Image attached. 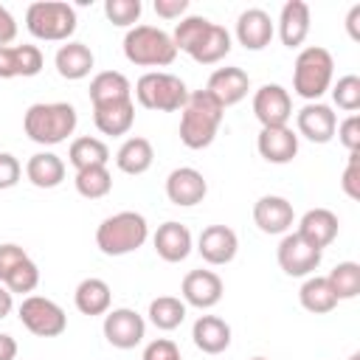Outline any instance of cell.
I'll return each instance as SVG.
<instances>
[{
  "label": "cell",
  "instance_id": "484cf974",
  "mask_svg": "<svg viewBox=\"0 0 360 360\" xmlns=\"http://www.w3.org/2000/svg\"><path fill=\"white\" fill-rule=\"evenodd\" d=\"M194 346L205 354H219L231 346V326L217 315H200L191 329Z\"/></svg>",
  "mask_w": 360,
  "mask_h": 360
},
{
  "label": "cell",
  "instance_id": "8fae6325",
  "mask_svg": "<svg viewBox=\"0 0 360 360\" xmlns=\"http://www.w3.org/2000/svg\"><path fill=\"white\" fill-rule=\"evenodd\" d=\"M253 115L262 127H287L292 115V98L281 84H262L253 96Z\"/></svg>",
  "mask_w": 360,
  "mask_h": 360
},
{
  "label": "cell",
  "instance_id": "ac0fdd59",
  "mask_svg": "<svg viewBox=\"0 0 360 360\" xmlns=\"http://www.w3.org/2000/svg\"><path fill=\"white\" fill-rule=\"evenodd\" d=\"M273 34H276V22L270 20V14L264 8H245L236 20V39L248 51L267 48Z\"/></svg>",
  "mask_w": 360,
  "mask_h": 360
},
{
  "label": "cell",
  "instance_id": "74e56055",
  "mask_svg": "<svg viewBox=\"0 0 360 360\" xmlns=\"http://www.w3.org/2000/svg\"><path fill=\"white\" fill-rule=\"evenodd\" d=\"M37 284H39V267L31 262V256L25 259V262H20L8 276H6V281H3V287L14 295V292H34L37 290Z\"/></svg>",
  "mask_w": 360,
  "mask_h": 360
},
{
  "label": "cell",
  "instance_id": "4316f807",
  "mask_svg": "<svg viewBox=\"0 0 360 360\" xmlns=\"http://www.w3.org/2000/svg\"><path fill=\"white\" fill-rule=\"evenodd\" d=\"M73 301H76V309L82 315H107L110 304H112V292H110V284L104 278L90 276V278L79 281Z\"/></svg>",
  "mask_w": 360,
  "mask_h": 360
},
{
  "label": "cell",
  "instance_id": "7402d4cb",
  "mask_svg": "<svg viewBox=\"0 0 360 360\" xmlns=\"http://www.w3.org/2000/svg\"><path fill=\"white\" fill-rule=\"evenodd\" d=\"M152 242H155L158 256H160L163 262H172V264H174V262H183V259L191 253V231H188L183 222H174V219L158 225Z\"/></svg>",
  "mask_w": 360,
  "mask_h": 360
},
{
  "label": "cell",
  "instance_id": "cb8c5ba5",
  "mask_svg": "<svg viewBox=\"0 0 360 360\" xmlns=\"http://www.w3.org/2000/svg\"><path fill=\"white\" fill-rule=\"evenodd\" d=\"M309 34V6L304 0H287L278 14V37L287 48H298Z\"/></svg>",
  "mask_w": 360,
  "mask_h": 360
},
{
  "label": "cell",
  "instance_id": "ba28073f",
  "mask_svg": "<svg viewBox=\"0 0 360 360\" xmlns=\"http://www.w3.org/2000/svg\"><path fill=\"white\" fill-rule=\"evenodd\" d=\"M20 323L37 338H59L68 329V315L56 301L45 295H28L20 304Z\"/></svg>",
  "mask_w": 360,
  "mask_h": 360
},
{
  "label": "cell",
  "instance_id": "f35d334b",
  "mask_svg": "<svg viewBox=\"0 0 360 360\" xmlns=\"http://www.w3.org/2000/svg\"><path fill=\"white\" fill-rule=\"evenodd\" d=\"M332 101L346 112H357L360 110V76L354 73L340 76L332 87Z\"/></svg>",
  "mask_w": 360,
  "mask_h": 360
},
{
  "label": "cell",
  "instance_id": "c3c4849f",
  "mask_svg": "<svg viewBox=\"0 0 360 360\" xmlns=\"http://www.w3.org/2000/svg\"><path fill=\"white\" fill-rule=\"evenodd\" d=\"M14 357H17V340L0 332V360H14Z\"/></svg>",
  "mask_w": 360,
  "mask_h": 360
},
{
  "label": "cell",
  "instance_id": "7a4b0ae2",
  "mask_svg": "<svg viewBox=\"0 0 360 360\" xmlns=\"http://www.w3.org/2000/svg\"><path fill=\"white\" fill-rule=\"evenodd\" d=\"M79 124L76 107L68 101H39L31 104L22 115V129L34 143L42 146H56L62 141H68V135H73Z\"/></svg>",
  "mask_w": 360,
  "mask_h": 360
},
{
  "label": "cell",
  "instance_id": "836d02e7",
  "mask_svg": "<svg viewBox=\"0 0 360 360\" xmlns=\"http://www.w3.org/2000/svg\"><path fill=\"white\" fill-rule=\"evenodd\" d=\"M149 321L163 329V332H172L177 329L183 321H186V301L174 298V295H158L152 304H149Z\"/></svg>",
  "mask_w": 360,
  "mask_h": 360
},
{
  "label": "cell",
  "instance_id": "4dcf8cb0",
  "mask_svg": "<svg viewBox=\"0 0 360 360\" xmlns=\"http://www.w3.org/2000/svg\"><path fill=\"white\" fill-rule=\"evenodd\" d=\"M228 51H231V34L225 31V25L211 22L208 31L202 34V39L188 51V56L194 62H200V65H214V62L225 59Z\"/></svg>",
  "mask_w": 360,
  "mask_h": 360
},
{
  "label": "cell",
  "instance_id": "f1b7e54d",
  "mask_svg": "<svg viewBox=\"0 0 360 360\" xmlns=\"http://www.w3.org/2000/svg\"><path fill=\"white\" fill-rule=\"evenodd\" d=\"M25 177L37 188H56L65 180V160L53 152H37L25 163Z\"/></svg>",
  "mask_w": 360,
  "mask_h": 360
},
{
  "label": "cell",
  "instance_id": "f907efd6",
  "mask_svg": "<svg viewBox=\"0 0 360 360\" xmlns=\"http://www.w3.org/2000/svg\"><path fill=\"white\" fill-rule=\"evenodd\" d=\"M357 20H360V6H352V11H349V20H346L352 39H360V31H357Z\"/></svg>",
  "mask_w": 360,
  "mask_h": 360
},
{
  "label": "cell",
  "instance_id": "52a82bcc",
  "mask_svg": "<svg viewBox=\"0 0 360 360\" xmlns=\"http://www.w3.org/2000/svg\"><path fill=\"white\" fill-rule=\"evenodd\" d=\"M135 98L146 110L158 112H174L183 110L188 98V87L180 76L166 73V70H149L135 82Z\"/></svg>",
  "mask_w": 360,
  "mask_h": 360
},
{
  "label": "cell",
  "instance_id": "ab89813d",
  "mask_svg": "<svg viewBox=\"0 0 360 360\" xmlns=\"http://www.w3.org/2000/svg\"><path fill=\"white\" fill-rule=\"evenodd\" d=\"M141 11V0H104V14L112 25H135Z\"/></svg>",
  "mask_w": 360,
  "mask_h": 360
},
{
  "label": "cell",
  "instance_id": "d6986e66",
  "mask_svg": "<svg viewBox=\"0 0 360 360\" xmlns=\"http://www.w3.org/2000/svg\"><path fill=\"white\" fill-rule=\"evenodd\" d=\"M42 51L37 45H3L0 48V79H28L42 70Z\"/></svg>",
  "mask_w": 360,
  "mask_h": 360
},
{
  "label": "cell",
  "instance_id": "4fadbf2b",
  "mask_svg": "<svg viewBox=\"0 0 360 360\" xmlns=\"http://www.w3.org/2000/svg\"><path fill=\"white\" fill-rule=\"evenodd\" d=\"M180 292H183V301L197 307V309H211L222 301V278L214 273V270H191L186 273L183 284H180Z\"/></svg>",
  "mask_w": 360,
  "mask_h": 360
},
{
  "label": "cell",
  "instance_id": "7c38bea8",
  "mask_svg": "<svg viewBox=\"0 0 360 360\" xmlns=\"http://www.w3.org/2000/svg\"><path fill=\"white\" fill-rule=\"evenodd\" d=\"M295 127H298V135H304L307 141L329 143L335 138V129H338V115L332 112L329 104L309 101L295 112Z\"/></svg>",
  "mask_w": 360,
  "mask_h": 360
},
{
  "label": "cell",
  "instance_id": "60d3db41",
  "mask_svg": "<svg viewBox=\"0 0 360 360\" xmlns=\"http://www.w3.org/2000/svg\"><path fill=\"white\" fill-rule=\"evenodd\" d=\"M335 132H338V141H340L349 152H360V115H357V112H352L349 118H343Z\"/></svg>",
  "mask_w": 360,
  "mask_h": 360
},
{
  "label": "cell",
  "instance_id": "d590c367",
  "mask_svg": "<svg viewBox=\"0 0 360 360\" xmlns=\"http://www.w3.org/2000/svg\"><path fill=\"white\" fill-rule=\"evenodd\" d=\"M332 292L338 301H346V298H354L360 292V264L357 262H340L335 264V270L326 276Z\"/></svg>",
  "mask_w": 360,
  "mask_h": 360
},
{
  "label": "cell",
  "instance_id": "8992f818",
  "mask_svg": "<svg viewBox=\"0 0 360 360\" xmlns=\"http://www.w3.org/2000/svg\"><path fill=\"white\" fill-rule=\"evenodd\" d=\"M25 25L37 39L68 42V37L76 31V11L65 0H37L25 11Z\"/></svg>",
  "mask_w": 360,
  "mask_h": 360
},
{
  "label": "cell",
  "instance_id": "3957f363",
  "mask_svg": "<svg viewBox=\"0 0 360 360\" xmlns=\"http://www.w3.org/2000/svg\"><path fill=\"white\" fill-rule=\"evenodd\" d=\"M149 236L146 217L138 211H118L96 228V245L104 256H127L138 250Z\"/></svg>",
  "mask_w": 360,
  "mask_h": 360
},
{
  "label": "cell",
  "instance_id": "d4e9b609",
  "mask_svg": "<svg viewBox=\"0 0 360 360\" xmlns=\"http://www.w3.org/2000/svg\"><path fill=\"white\" fill-rule=\"evenodd\" d=\"M53 65H56V73L62 79L79 82L93 70L96 56L84 42H65V45H59V51L53 56Z\"/></svg>",
  "mask_w": 360,
  "mask_h": 360
},
{
  "label": "cell",
  "instance_id": "6da1fadb",
  "mask_svg": "<svg viewBox=\"0 0 360 360\" xmlns=\"http://www.w3.org/2000/svg\"><path fill=\"white\" fill-rule=\"evenodd\" d=\"M222 107L208 90L188 93L180 110V141L188 149H205L214 143L217 129L222 124Z\"/></svg>",
  "mask_w": 360,
  "mask_h": 360
},
{
  "label": "cell",
  "instance_id": "ee69618b",
  "mask_svg": "<svg viewBox=\"0 0 360 360\" xmlns=\"http://www.w3.org/2000/svg\"><path fill=\"white\" fill-rule=\"evenodd\" d=\"M22 166L11 152H0V191L3 188H14L20 183Z\"/></svg>",
  "mask_w": 360,
  "mask_h": 360
},
{
  "label": "cell",
  "instance_id": "bcb514c9",
  "mask_svg": "<svg viewBox=\"0 0 360 360\" xmlns=\"http://www.w3.org/2000/svg\"><path fill=\"white\" fill-rule=\"evenodd\" d=\"M188 8V0H155V11L163 20H174Z\"/></svg>",
  "mask_w": 360,
  "mask_h": 360
},
{
  "label": "cell",
  "instance_id": "277c9868",
  "mask_svg": "<svg viewBox=\"0 0 360 360\" xmlns=\"http://www.w3.org/2000/svg\"><path fill=\"white\" fill-rule=\"evenodd\" d=\"M124 56L141 68H166L177 59V48L163 28L132 25L124 37Z\"/></svg>",
  "mask_w": 360,
  "mask_h": 360
},
{
  "label": "cell",
  "instance_id": "db71d44e",
  "mask_svg": "<svg viewBox=\"0 0 360 360\" xmlns=\"http://www.w3.org/2000/svg\"><path fill=\"white\" fill-rule=\"evenodd\" d=\"M177 360H183V357H177Z\"/></svg>",
  "mask_w": 360,
  "mask_h": 360
},
{
  "label": "cell",
  "instance_id": "7dc6e473",
  "mask_svg": "<svg viewBox=\"0 0 360 360\" xmlns=\"http://www.w3.org/2000/svg\"><path fill=\"white\" fill-rule=\"evenodd\" d=\"M17 37V20L11 17V11L6 6H0V48L8 45Z\"/></svg>",
  "mask_w": 360,
  "mask_h": 360
},
{
  "label": "cell",
  "instance_id": "83f0119b",
  "mask_svg": "<svg viewBox=\"0 0 360 360\" xmlns=\"http://www.w3.org/2000/svg\"><path fill=\"white\" fill-rule=\"evenodd\" d=\"M132 98V84L124 73L118 70H101L90 79V101L93 107L98 104H110V101H124Z\"/></svg>",
  "mask_w": 360,
  "mask_h": 360
},
{
  "label": "cell",
  "instance_id": "816d5d0a",
  "mask_svg": "<svg viewBox=\"0 0 360 360\" xmlns=\"http://www.w3.org/2000/svg\"><path fill=\"white\" fill-rule=\"evenodd\" d=\"M349 360H360V352H354V354H352V357H349Z\"/></svg>",
  "mask_w": 360,
  "mask_h": 360
},
{
  "label": "cell",
  "instance_id": "f6af8a7d",
  "mask_svg": "<svg viewBox=\"0 0 360 360\" xmlns=\"http://www.w3.org/2000/svg\"><path fill=\"white\" fill-rule=\"evenodd\" d=\"M177 357H180V349L169 338H158L143 349V360H177Z\"/></svg>",
  "mask_w": 360,
  "mask_h": 360
},
{
  "label": "cell",
  "instance_id": "9a60e30c",
  "mask_svg": "<svg viewBox=\"0 0 360 360\" xmlns=\"http://www.w3.org/2000/svg\"><path fill=\"white\" fill-rule=\"evenodd\" d=\"M205 194H208V183H205V177H202L197 169H191V166H180V169H174V172L166 177V197H169V202H174V205H183V208L197 205V202L205 200Z\"/></svg>",
  "mask_w": 360,
  "mask_h": 360
},
{
  "label": "cell",
  "instance_id": "9c48e42d",
  "mask_svg": "<svg viewBox=\"0 0 360 360\" xmlns=\"http://www.w3.org/2000/svg\"><path fill=\"white\" fill-rule=\"evenodd\" d=\"M321 253H323V250L312 248L304 236H298V233H284V239L278 242L276 259H278V267H281L287 276L298 278V276H309V273L318 270Z\"/></svg>",
  "mask_w": 360,
  "mask_h": 360
},
{
  "label": "cell",
  "instance_id": "1f68e13d",
  "mask_svg": "<svg viewBox=\"0 0 360 360\" xmlns=\"http://www.w3.org/2000/svg\"><path fill=\"white\" fill-rule=\"evenodd\" d=\"M298 298H301V307L307 312H315V315H323V312H332L338 307V298L326 281V276H309L301 290H298Z\"/></svg>",
  "mask_w": 360,
  "mask_h": 360
},
{
  "label": "cell",
  "instance_id": "d6a6232c",
  "mask_svg": "<svg viewBox=\"0 0 360 360\" xmlns=\"http://www.w3.org/2000/svg\"><path fill=\"white\" fill-rule=\"evenodd\" d=\"M68 160H70V166H76V172H79V169H90V166H107L110 149H107V143H104L101 138L82 135V138H76V141L70 143Z\"/></svg>",
  "mask_w": 360,
  "mask_h": 360
},
{
  "label": "cell",
  "instance_id": "8d00e7d4",
  "mask_svg": "<svg viewBox=\"0 0 360 360\" xmlns=\"http://www.w3.org/2000/svg\"><path fill=\"white\" fill-rule=\"evenodd\" d=\"M208 25H211V20H205V17H197V14H191V17H183L177 25H174V34H172V42H174V48L177 51H191L200 39H202V34L208 31Z\"/></svg>",
  "mask_w": 360,
  "mask_h": 360
},
{
  "label": "cell",
  "instance_id": "5bb4252c",
  "mask_svg": "<svg viewBox=\"0 0 360 360\" xmlns=\"http://www.w3.org/2000/svg\"><path fill=\"white\" fill-rule=\"evenodd\" d=\"M205 90L219 101V107L225 110V107H233V104H239L245 96H248V90H250V76L242 70V68H217L211 76H208V84H205Z\"/></svg>",
  "mask_w": 360,
  "mask_h": 360
},
{
  "label": "cell",
  "instance_id": "603a6c76",
  "mask_svg": "<svg viewBox=\"0 0 360 360\" xmlns=\"http://www.w3.org/2000/svg\"><path fill=\"white\" fill-rule=\"evenodd\" d=\"M132 121H135V101L132 98L93 107V124L101 135H127L132 129Z\"/></svg>",
  "mask_w": 360,
  "mask_h": 360
},
{
  "label": "cell",
  "instance_id": "30bf717a",
  "mask_svg": "<svg viewBox=\"0 0 360 360\" xmlns=\"http://www.w3.org/2000/svg\"><path fill=\"white\" fill-rule=\"evenodd\" d=\"M146 335V321L135 309H110L104 315V338L115 349H135Z\"/></svg>",
  "mask_w": 360,
  "mask_h": 360
},
{
  "label": "cell",
  "instance_id": "f5cc1de1",
  "mask_svg": "<svg viewBox=\"0 0 360 360\" xmlns=\"http://www.w3.org/2000/svg\"><path fill=\"white\" fill-rule=\"evenodd\" d=\"M250 360H267V357H250Z\"/></svg>",
  "mask_w": 360,
  "mask_h": 360
},
{
  "label": "cell",
  "instance_id": "e0dca14e",
  "mask_svg": "<svg viewBox=\"0 0 360 360\" xmlns=\"http://www.w3.org/2000/svg\"><path fill=\"white\" fill-rule=\"evenodd\" d=\"M236 250H239V239H236V231L228 225H208L197 239V253L208 264H228L233 262Z\"/></svg>",
  "mask_w": 360,
  "mask_h": 360
},
{
  "label": "cell",
  "instance_id": "e575fe53",
  "mask_svg": "<svg viewBox=\"0 0 360 360\" xmlns=\"http://www.w3.org/2000/svg\"><path fill=\"white\" fill-rule=\"evenodd\" d=\"M76 191L87 200H101L110 194L112 188V177L107 172V166H90V169H79L76 172Z\"/></svg>",
  "mask_w": 360,
  "mask_h": 360
},
{
  "label": "cell",
  "instance_id": "2e32d148",
  "mask_svg": "<svg viewBox=\"0 0 360 360\" xmlns=\"http://www.w3.org/2000/svg\"><path fill=\"white\" fill-rule=\"evenodd\" d=\"M292 219H295L292 202L278 194H264L253 205V222L259 225L262 233H287L292 228Z\"/></svg>",
  "mask_w": 360,
  "mask_h": 360
},
{
  "label": "cell",
  "instance_id": "44dd1931",
  "mask_svg": "<svg viewBox=\"0 0 360 360\" xmlns=\"http://www.w3.org/2000/svg\"><path fill=\"white\" fill-rule=\"evenodd\" d=\"M338 228H340V222H338V214H335V211H329V208H309V211L301 217L295 233L304 236L312 248L323 250L326 245L335 242Z\"/></svg>",
  "mask_w": 360,
  "mask_h": 360
},
{
  "label": "cell",
  "instance_id": "7bdbcfd3",
  "mask_svg": "<svg viewBox=\"0 0 360 360\" xmlns=\"http://www.w3.org/2000/svg\"><path fill=\"white\" fill-rule=\"evenodd\" d=\"M25 259H28V253H25L20 245H14V242L0 245V284H3L6 276H8L20 262H25Z\"/></svg>",
  "mask_w": 360,
  "mask_h": 360
},
{
  "label": "cell",
  "instance_id": "ffe728a7",
  "mask_svg": "<svg viewBox=\"0 0 360 360\" xmlns=\"http://www.w3.org/2000/svg\"><path fill=\"white\" fill-rule=\"evenodd\" d=\"M256 146L267 163H290L298 155V135L290 127H262Z\"/></svg>",
  "mask_w": 360,
  "mask_h": 360
},
{
  "label": "cell",
  "instance_id": "5b68a950",
  "mask_svg": "<svg viewBox=\"0 0 360 360\" xmlns=\"http://www.w3.org/2000/svg\"><path fill=\"white\" fill-rule=\"evenodd\" d=\"M332 73H335L332 53L321 45H309L295 56L292 90L307 101H318L332 87Z\"/></svg>",
  "mask_w": 360,
  "mask_h": 360
},
{
  "label": "cell",
  "instance_id": "681fc988",
  "mask_svg": "<svg viewBox=\"0 0 360 360\" xmlns=\"http://www.w3.org/2000/svg\"><path fill=\"white\" fill-rule=\"evenodd\" d=\"M11 309H14V295H11V292H8V290L0 284V321H3V318H6Z\"/></svg>",
  "mask_w": 360,
  "mask_h": 360
},
{
  "label": "cell",
  "instance_id": "b9f144b4",
  "mask_svg": "<svg viewBox=\"0 0 360 360\" xmlns=\"http://www.w3.org/2000/svg\"><path fill=\"white\" fill-rule=\"evenodd\" d=\"M340 186L352 200H360V152H349V163H346Z\"/></svg>",
  "mask_w": 360,
  "mask_h": 360
},
{
  "label": "cell",
  "instance_id": "f546056e",
  "mask_svg": "<svg viewBox=\"0 0 360 360\" xmlns=\"http://www.w3.org/2000/svg\"><path fill=\"white\" fill-rule=\"evenodd\" d=\"M152 160H155V149H152V143H149L146 138H141V135L127 138V141L118 146V152H115V166H118L124 174H143V172H149Z\"/></svg>",
  "mask_w": 360,
  "mask_h": 360
}]
</instances>
